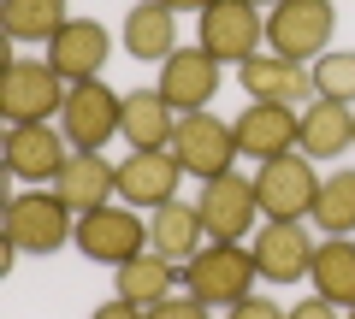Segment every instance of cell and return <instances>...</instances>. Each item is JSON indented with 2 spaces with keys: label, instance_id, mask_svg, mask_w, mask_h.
<instances>
[{
  "label": "cell",
  "instance_id": "obj_28",
  "mask_svg": "<svg viewBox=\"0 0 355 319\" xmlns=\"http://www.w3.org/2000/svg\"><path fill=\"white\" fill-rule=\"evenodd\" d=\"M142 319H207V302H196L190 290L184 295H166V302H154V307H142Z\"/></svg>",
  "mask_w": 355,
  "mask_h": 319
},
{
  "label": "cell",
  "instance_id": "obj_12",
  "mask_svg": "<svg viewBox=\"0 0 355 319\" xmlns=\"http://www.w3.org/2000/svg\"><path fill=\"white\" fill-rule=\"evenodd\" d=\"M160 95L172 113H202L219 95V60L207 48H178L172 60L160 65Z\"/></svg>",
  "mask_w": 355,
  "mask_h": 319
},
{
  "label": "cell",
  "instance_id": "obj_14",
  "mask_svg": "<svg viewBox=\"0 0 355 319\" xmlns=\"http://www.w3.org/2000/svg\"><path fill=\"white\" fill-rule=\"evenodd\" d=\"M178 178H184V166H178L172 148H130V160L119 166V195H125V207H166L178 201Z\"/></svg>",
  "mask_w": 355,
  "mask_h": 319
},
{
  "label": "cell",
  "instance_id": "obj_10",
  "mask_svg": "<svg viewBox=\"0 0 355 319\" xmlns=\"http://www.w3.org/2000/svg\"><path fill=\"white\" fill-rule=\"evenodd\" d=\"M254 266L266 284H296L314 272V243H308L302 219H266L254 230Z\"/></svg>",
  "mask_w": 355,
  "mask_h": 319
},
{
  "label": "cell",
  "instance_id": "obj_32",
  "mask_svg": "<svg viewBox=\"0 0 355 319\" xmlns=\"http://www.w3.org/2000/svg\"><path fill=\"white\" fill-rule=\"evenodd\" d=\"M160 6H172V12H207L214 0H160Z\"/></svg>",
  "mask_w": 355,
  "mask_h": 319
},
{
  "label": "cell",
  "instance_id": "obj_22",
  "mask_svg": "<svg viewBox=\"0 0 355 319\" xmlns=\"http://www.w3.org/2000/svg\"><path fill=\"white\" fill-rule=\"evenodd\" d=\"M119 136L130 142V148H172V136H178V113L166 107V95L160 89H130L125 95V130Z\"/></svg>",
  "mask_w": 355,
  "mask_h": 319
},
{
  "label": "cell",
  "instance_id": "obj_26",
  "mask_svg": "<svg viewBox=\"0 0 355 319\" xmlns=\"http://www.w3.org/2000/svg\"><path fill=\"white\" fill-rule=\"evenodd\" d=\"M314 219H320V230H326V237H349V230H355V166L331 172V178L320 183Z\"/></svg>",
  "mask_w": 355,
  "mask_h": 319
},
{
  "label": "cell",
  "instance_id": "obj_25",
  "mask_svg": "<svg viewBox=\"0 0 355 319\" xmlns=\"http://www.w3.org/2000/svg\"><path fill=\"white\" fill-rule=\"evenodd\" d=\"M0 18H6V36L12 42H53L71 24L65 0H0Z\"/></svg>",
  "mask_w": 355,
  "mask_h": 319
},
{
  "label": "cell",
  "instance_id": "obj_21",
  "mask_svg": "<svg viewBox=\"0 0 355 319\" xmlns=\"http://www.w3.org/2000/svg\"><path fill=\"white\" fill-rule=\"evenodd\" d=\"M125 53L130 60H172L178 53V18L172 6H160V0H142V6H130L125 12Z\"/></svg>",
  "mask_w": 355,
  "mask_h": 319
},
{
  "label": "cell",
  "instance_id": "obj_34",
  "mask_svg": "<svg viewBox=\"0 0 355 319\" xmlns=\"http://www.w3.org/2000/svg\"><path fill=\"white\" fill-rule=\"evenodd\" d=\"M349 319H355V307H349Z\"/></svg>",
  "mask_w": 355,
  "mask_h": 319
},
{
  "label": "cell",
  "instance_id": "obj_5",
  "mask_svg": "<svg viewBox=\"0 0 355 319\" xmlns=\"http://www.w3.org/2000/svg\"><path fill=\"white\" fill-rule=\"evenodd\" d=\"M320 172L308 154H279V160H261V178H254V195H261L266 219H314L320 201Z\"/></svg>",
  "mask_w": 355,
  "mask_h": 319
},
{
  "label": "cell",
  "instance_id": "obj_16",
  "mask_svg": "<svg viewBox=\"0 0 355 319\" xmlns=\"http://www.w3.org/2000/svg\"><path fill=\"white\" fill-rule=\"evenodd\" d=\"M237 83L249 89V101H279V107L314 101V71L279 60V53H254V60H243L237 65Z\"/></svg>",
  "mask_w": 355,
  "mask_h": 319
},
{
  "label": "cell",
  "instance_id": "obj_31",
  "mask_svg": "<svg viewBox=\"0 0 355 319\" xmlns=\"http://www.w3.org/2000/svg\"><path fill=\"white\" fill-rule=\"evenodd\" d=\"M89 319H142V307H130V302H107V307H95Z\"/></svg>",
  "mask_w": 355,
  "mask_h": 319
},
{
  "label": "cell",
  "instance_id": "obj_30",
  "mask_svg": "<svg viewBox=\"0 0 355 319\" xmlns=\"http://www.w3.org/2000/svg\"><path fill=\"white\" fill-rule=\"evenodd\" d=\"M291 319H338V302H326V295H314V302H296Z\"/></svg>",
  "mask_w": 355,
  "mask_h": 319
},
{
  "label": "cell",
  "instance_id": "obj_24",
  "mask_svg": "<svg viewBox=\"0 0 355 319\" xmlns=\"http://www.w3.org/2000/svg\"><path fill=\"white\" fill-rule=\"evenodd\" d=\"M314 290L338 307H355V237H326L314 248Z\"/></svg>",
  "mask_w": 355,
  "mask_h": 319
},
{
  "label": "cell",
  "instance_id": "obj_7",
  "mask_svg": "<svg viewBox=\"0 0 355 319\" xmlns=\"http://www.w3.org/2000/svg\"><path fill=\"white\" fill-rule=\"evenodd\" d=\"M172 154L178 166L190 172V178H225V172H237L231 160H237V130L225 125V118L214 113H184L178 118V136H172Z\"/></svg>",
  "mask_w": 355,
  "mask_h": 319
},
{
  "label": "cell",
  "instance_id": "obj_19",
  "mask_svg": "<svg viewBox=\"0 0 355 319\" xmlns=\"http://www.w3.org/2000/svg\"><path fill=\"white\" fill-rule=\"evenodd\" d=\"M202 237H207L202 207H190V201H166V207H154V219H148V248H154V255L178 260V266H190V260L207 248Z\"/></svg>",
  "mask_w": 355,
  "mask_h": 319
},
{
  "label": "cell",
  "instance_id": "obj_4",
  "mask_svg": "<svg viewBox=\"0 0 355 319\" xmlns=\"http://www.w3.org/2000/svg\"><path fill=\"white\" fill-rule=\"evenodd\" d=\"M331 0H284V6H272V18H266V42H272V53L291 65H308L320 60V53H331Z\"/></svg>",
  "mask_w": 355,
  "mask_h": 319
},
{
  "label": "cell",
  "instance_id": "obj_9",
  "mask_svg": "<svg viewBox=\"0 0 355 319\" xmlns=\"http://www.w3.org/2000/svg\"><path fill=\"white\" fill-rule=\"evenodd\" d=\"M266 42V18L254 12L249 0H214L202 12V48L219 65H243L254 60V48Z\"/></svg>",
  "mask_w": 355,
  "mask_h": 319
},
{
  "label": "cell",
  "instance_id": "obj_27",
  "mask_svg": "<svg viewBox=\"0 0 355 319\" xmlns=\"http://www.w3.org/2000/svg\"><path fill=\"white\" fill-rule=\"evenodd\" d=\"M314 95L338 101V107H355V53L349 48H331L314 60Z\"/></svg>",
  "mask_w": 355,
  "mask_h": 319
},
{
  "label": "cell",
  "instance_id": "obj_23",
  "mask_svg": "<svg viewBox=\"0 0 355 319\" xmlns=\"http://www.w3.org/2000/svg\"><path fill=\"white\" fill-rule=\"evenodd\" d=\"M296 148H302L308 160H338L343 148H355V113L314 95V107L302 113V136H296Z\"/></svg>",
  "mask_w": 355,
  "mask_h": 319
},
{
  "label": "cell",
  "instance_id": "obj_20",
  "mask_svg": "<svg viewBox=\"0 0 355 319\" xmlns=\"http://www.w3.org/2000/svg\"><path fill=\"white\" fill-rule=\"evenodd\" d=\"M178 260H166V255H137V260H125V266H113V290H119V302H130V307H154V302H166V295L178 290Z\"/></svg>",
  "mask_w": 355,
  "mask_h": 319
},
{
  "label": "cell",
  "instance_id": "obj_6",
  "mask_svg": "<svg viewBox=\"0 0 355 319\" xmlns=\"http://www.w3.org/2000/svg\"><path fill=\"white\" fill-rule=\"evenodd\" d=\"M65 83L48 60H12L6 77H0V113L12 125H48V113L65 107Z\"/></svg>",
  "mask_w": 355,
  "mask_h": 319
},
{
  "label": "cell",
  "instance_id": "obj_29",
  "mask_svg": "<svg viewBox=\"0 0 355 319\" xmlns=\"http://www.w3.org/2000/svg\"><path fill=\"white\" fill-rule=\"evenodd\" d=\"M231 319H291L279 302H266V295H243L237 307H231Z\"/></svg>",
  "mask_w": 355,
  "mask_h": 319
},
{
  "label": "cell",
  "instance_id": "obj_15",
  "mask_svg": "<svg viewBox=\"0 0 355 319\" xmlns=\"http://www.w3.org/2000/svg\"><path fill=\"white\" fill-rule=\"evenodd\" d=\"M107 53H113V36H107L95 18H71V24L48 42V65L65 77V83H89V77H101Z\"/></svg>",
  "mask_w": 355,
  "mask_h": 319
},
{
  "label": "cell",
  "instance_id": "obj_18",
  "mask_svg": "<svg viewBox=\"0 0 355 319\" xmlns=\"http://www.w3.org/2000/svg\"><path fill=\"white\" fill-rule=\"evenodd\" d=\"M53 195H60L71 213H95V207H107V195H119V166H107L101 154L77 148L60 166V178H53Z\"/></svg>",
  "mask_w": 355,
  "mask_h": 319
},
{
  "label": "cell",
  "instance_id": "obj_1",
  "mask_svg": "<svg viewBox=\"0 0 355 319\" xmlns=\"http://www.w3.org/2000/svg\"><path fill=\"white\" fill-rule=\"evenodd\" d=\"M60 130H65V142H71V148L101 154L107 142L125 130V95H113L101 77L71 83V89H65V107H60Z\"/></svg>",
  "mask_w": 355,
  "mask_h": 319
},
{
  "label": "cell",
  "instance_id": "obj_13",
  "mask_svg": "<svg viewBox=\"0 0 355 319\" xmlns=\"http://www.w3.org/2000/svg\"><path fill=\"white\" fill-rule=\"evenodd\" d=\"M237 154H249V160H279V154L296 148V136H302V118H296V107H279V101H249V113H237Z\"/></svg>",
  "mask_w": 355,
  "mask_h": 319
},
{
  "label": "cell",
  "instance_id": "obj_3",
  "mask_svg": "<svg viewBox=\"0 0 355 319\" xmlns=\"http://www.w3.org/2000/svg\"><path fill=\"white\" fill-rule=\"evenodd\" d=\"M77 225H71V207L60 195H12L6 201V248L12 255H53L60 243H71Z\"/></svg>",
  "mask_w": 355,
  "mask_h": 319
},
{
  "label": "cell",
  "instance_id": "obj_2",
  "mask_svg": "<svg viewBox=\"0 0 355 319\" xmlns=\"http://www.w3.org/2000/svg\"><path fill=\"white\" fill-rule=\"evenodd\" d=\"M254 278H261V266H254V248L243 255L237 243H207L202 255L184 266L190 295H196V302H207V307H237L243 295H249Z\"/></svg>",
  "mask_w": 355,
  "mask_h": 319
},
{
  "label": "cell",
  "instance_id": "obj_8",
  "mask_svg": "<svg viewBox=\"0 0 355 319\" xmlns=\"http://www.w3.org/2000/svg\"><path fill=\"white\" fill-rule=\"evenodd\" d=\"M77 255H89L95 266H125V260L142 255L148 243V225H142L130 207H95V213L77 219Z\"/></svg>",
  "mask_w": 355,
  "mask_h": 319
},
{
  "label": "cell",
  "instance_id": "obj_11",
  "mask_svg": "<svg viewBox=\"0 0 355 319\" xmlns=\"http://www.w3.org/2000/svg\"><path fill=\"white\" fill-rule=\"evenodd\" d=\"M196 207H202V225H207L214 243H237L243 230L254 225V213H261V195H254L249 178L225 172V178H207V183H202Z\"/></svg>",
  "mask_w": 355,
  "mask_h": 319
},
{
  "label": "cell",
  "instance_id": "obj_33",
  "mask_svg": "<svg viewBox=\"0 0 355 319\" xmlns=\"http://www.w3.org/2000/svg\"><path fill=\"white\" fill-rule=\"evenodd\" d=\"M249 6H284V0H249Z\"/></svg>",
  "mask_w": 355,
  "mask_h": 319
},
{
  "label": "cell",
  "instance_id": "obj_17",
  "mask_svg": "<svg viewBox=\"0 0 355 319\" xmlns=\"http://www.w3.org/2000/svg\"><path fill=\"white\" fill-rule=\"evenodd\" d=\"M65 160H71L65 154V130H53V125H12L6 130V166H12V178L48 183V178H60Z\"/></svg>",
  "mask_w": 355,
  "mask_h": 319
}]
</instances>
